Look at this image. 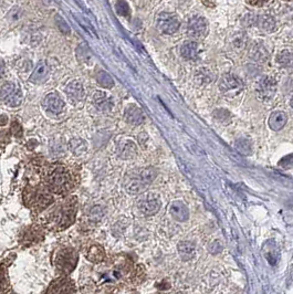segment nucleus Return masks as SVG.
<instances>
[{"instance_id":"1","label":"nucleus","mask_w":293,"mask_h":294,"mask_svg":"<svg viewBox=\"0 0 293 294\" xmlns=\"http://www.w3.org/2000/svg\"><path fill=\"white\" fill-rule=\"evenodd\" d=\"M78 199L75 196L67 197L48 208L42 217L44 227L52 231H61L72 225L77 217Z\"/></svg>"},{"instance_id":"2","label":"nucleus","mask_w":293,"mask_h":294,"mask_svg":"<svg viewBox=\"0 0 293 294\" xmlns=\"http://www.w3.org/2000/svg\"><path fill=\"white\" fill-rule=\"evenodd\" d=\"M44 186L56 195L64 196L71 192L78 183V177L72 169L66 165L56 164L44 173Z\"/></svg>"},{"instance_id":"3","label":"nucleus","mask_w":293,"mask_h":294,"mask_svg":"<svg viewBox=\"0 0 293 294\" xmlns=\"http://www.w3.org/2000/svg\"><path fill=\"white\" fill-rule=\"evenodd\" d=\"M23 201L29 209L34 213H41L54 203V193L44 185L29 186L23 191Z\"/></svg>"},{"instance_id":"4","label":"nucleus","mask_w":293,"mask_h":294,"mask_svg":"<svg viewBox=\"0 0 293 294\" xmlns=\"http://www.w3.org/2000/svg\"><path fill=\"white\" fill-rule=\"evenodd\" d=\"M156 177V172L154 168H143L137 172L130 174L125 178L124 187L127 192L132 195H139L145 191L148 186H150Z\"/></svg>"},{"instance_id":"5","label":"nucleus","mask_w":293,"mask_h":294,"mask_svg":"<svg viewBox=\"0 0 293 294\" xmlns=\"http://www.w3.org/2000/svg\"><path fill=\"white\" fill-rule=\"evenodd\" d=\"M55 267L59 273L68 275L77 267L78 254L72 248H62L56 252L54 259Z\"/></svg>"},{"instance_id":"6","label":"nucleus","mask_w":293,"mask_h":294,"mask_svg":"<svg viewBox=\"0 0 293 294\" xmlns=\"http://www.w3.org/2000/svg\"><path fill=\"white\" fill-rule=\"evenodd\" d=\"M137 209L144 216H154L161 208V201L153 192L142 193L136 202Z\"/></svg>"},{"instance_id":"7","label":"nucleus","mask_w":293,"mask_h":294,"mask_svg":"<svg viewBox=\"0 0 293 294\" xmlns=\"http://www.w3.org/2000/svg\"><path fill=\"white\" fill-rule=\"evenodd\" d=\"M0 97L9 107L17 108L22 102V92L18 85L13 82H8L0 89Z\"/></svg>"},{"instance_id":"8","label":"nucleus","mask_w":293,"mask_h":294,"mask_svg":"<svg viewBox=\"0 0 293 294\" xmlns=\"http://www.w3.org/2000/svg\"><path fill=\"white\" fill-rule=\"evenodd\" d=\"M156 25L158 30L166 34H173L178 30L180 22L177 17L168 13L160 14L157 17Z\"/></svg>"},{"instance_id":"9","label":"nucleus","mask_w":293,"mask_h":294,"mask_svg":"<svg viewBox=\"0 0 293 294\" xmlns=\"http://www.w3.org/2000/svg\"><path fill=\"white\" fill-rule=\"evenodd\" d=\"M74 293H75L74 282L66 275L56 279L49 285L48 291H46V294H74Z\"/></svg>"},{"instance_id":"10","label":"nucleus","mask_w":293,"mask_h":294,"mask_svg":"<svg viewBox=\"0 0 293 294\" xmlns=\"http://www.w3.org/2000/svg\"><path fill=\"white\" fill-rule=\"evenodd\" d=\"M277 91V82L271 76H263L258 82L257 94L263 101L271 100Z\"/></svg>"},{"instance_id":"11","label":"nucleus","mask_w":293,"mask_h":294,"mask_svg":"<svg viewBox=\"0 0 293 294\" xmlns=\"http://www.w3.org/2000/svg\"><path fill=\"white\" fill-rule=\"evenodd\" d=\"M207 30L208 22L204 17H192V18L188 21L187 32H188L191 38L203 39L207 34Z\"/></svg>"},{"instance_id":"12","label":"nucleus","mask_w":293,"mask_h":294,"mask_svg":"<svg viewBox=\"0 0 293 294\" xmlns=\"http://www.w3.org/2000/svg\"><path fill=\"white\" fill-rule=\"evenodd\" d=\"M220 91L226 94L238 93L243 89L242 81L232 74H225L219 82Z\"/></svg>"},{"instance_id":"13","label":"nucleus","mask_w":293,"mask_h":294,"mask_svg":"<svg viewBox=\"0 0 293 294\" xmlns=\"http://www.w3.org/2000/svg\"><path fill=\"white\" fill-rule=\"evenodd\" d=\"M43 109L51 114H60L64 109V102L57 93H50L42 102Z\"/></svg>"},{"instance_id":"14","label":"nucleus","mask_w":293,"mask_h":294,"mask_svg":"<svg viewBox=\"0 0 293 294\" xmlns=\"http://www.w3.org/2000/svg\"><path fill=\"white\" fill-rule=\"evenodd\" d=\"M93 103H94L95 108L99 111L104 112V113H108V112H110L114 107L113 99L110 97L108 94H105L104 92L101 91H97L94 93V95H93Z\"/></svg>"},{"instance_id":"15","label":"nucleus","mask_w":293,"mask_h":294,"mask_svg":"<svg viewBox=\"0 0 293 294\" xmlns=\"http://www.w3.org/2000/svg\"><path fill=\"white\" fill-rule=\"evenodd\" d=\"M66 92L72 102H80L84 99V87L80 81H72L67 85Z\"/></svg>"},{"instance_id":"16","label":"nucleus","mask_w":293,"mask_h":294,"mask_svg":"<svg viewBox=\"0 0 293 294\" xmlns=\"http://www.w3.org/2000/svg\"><path fill=\"white\" fill-rule=\"evenodd\" d=\"M169 214L175 220L177 221H186L189 218V211L186 206L180 202H174L169 206Z\"/></svg>"},{"instance_id":"17","label":"nucleus","mask_w":293,"mask_h":294,"mask_svg":"<svg viewBox=\"0 0 293 294\" xmlns=\"http://www.w3.org/2000/svg\"><path fill=\"white\" fill-rule=\"evenodd\" d=\"M125 119L132 125H139L144 122L145 116L142 110L136 107V105L131 104L125 110Z\"/></svg>"},{"instance_id":"18","label":"nucleus","mask_w":293,"mask_h":294,"mask_svg":"<svg viewBox=\"0 0 293 294\" xmlns=\"http://www.w3.org/2000/svg\"><path fill=\"white\" fill-rule=\"evenodd\" d=\"M49 75V68L46 66V63L44 61H41L38 63V66L34 69V71L32 72L30 76V81L32 83L36 84H41L43 82L46 81Z\"/></svg>"},{"instance_id":"19","label":"nucleus","mask_w":293,"mask_h":294,"mask_svg":"<svg viewBox=\"0 0 293 294\" xmlns=\"http://www.w3.org/2000/svg\"><path fill=\"white\" fill-rule=\"evenodd\" d=\"M250 57L257 62H266L270 56L263 42H255L250 49Z\"/></svg>"},{"instance_id":"20","label":"nucleus","mask_w":293,"mask_h":294,"mask_svg":"<svg viewBox=\"0 0 293 294\" xmlns=\"http://www.w3.org/2000/svg\"><path fill=\"white\" fill-rule=\"evenodd\" d=\"M288 122V116L284 112L275 111L269 117V126L271 127L273 131H280L281 128H283Z\"/></svg>"},{"instance_id":"21","label":"nucleus","mask_w":293,"mask_h":294,"mask_svg":"<svg viewBox=\"0 0 293 294\" xmlns=\"http://www.w3.org/2000/svg\"><path fill=\"white\" fill-rule=\"evenodd\" d=\"M180 54L187 60H196L198 57V44L194 41H187L181 45Z\"/></svg>"},{"instance_id":"22","label":"nucleus","mask_w":293,"mask_h":294,"mask_svg":"<svg viewBox=\"0 0 293 294\" xmlns=\"http://www.w3.org/2000/svg\"><path fill=\"white\" fill-rule=\"evenodd\" d=\"M86 258L92 262H101L105 258L104 249L100 244H92L86 251Z\"/></svg>"},{"instance_id":"23","label":"nucleus","mask_w":293,"mask_h":294,"mask_svg":"<svg viewBox=\"0 0 293 294\" xmlns=\"http://www.w3.org/2000/svg\"><path fill=\"white\" fill-rule=\"evenodd\" d=\"M258 25H259V28H261L262 30L272 32L275 29V20L271 16L263 15L258 18Z\"/></svg>"},{"instance_id":"24","label":"nucleus","mask_w":293,"mask_h":294,"mask_svg":"<svg viewBox=\"0 0 293 294\" xmlns=\"http://www.w3.org/2000/svg\"><path fill=\"white\" fill-rule=\"evenodd\" d=\"M96 81L100 85L105 87V89H112L114 86V81L112 79V76H111L108 72L103 71V70L96 73Z\"/></svg>"},{"instance_id":"25","label":"nucleus","mask_w":293,"mask_h":294,"mask_svg":"<svg viewBox=\"0 0 293 294\" xmlns=\"http://www.w3.org/2000/svg\"><path fill=\"white\" fill-rule=\"evenodd\" d=\"M136 155V147L131 140H127L126 143L122 145L121 156L123 158H132Z\"/></svg>"},{"instance_id":"26","label":"nucleus","mask_w":293,"mask_h":294,"mask_svg":"<svg viewBox=\"0 0 293 294\" xmlns=\"http://www.w3.org/2000/svg\"><path fill=\"white\" fill-rule=\"evenodd\" d=\"M78 58L81 62H84V63H90V61L92 60V54H91V50L89 49V46L86 44H81L79 48H78Z\"/></svg>"},{"instance_id":"27","label":"nucleus","mask_w":293,"mask_h":294,"mask_svg":"<svg viewBox=\"0 0 293 294\" xmlns=\"http://www.w3.org/2000/svg\"><path fill=\"white\" fill-rule=\"evenodd\" d=\"M179 254L185 260H188V259L192 258V256L195 254V247L188 242L181 243L179 244Z\"/></svg>"},{"instance_id":"28","label":"nucleus","mask_w":293,"mask_h":294,"mask_svg":"<svg viewBox=\"0 0 293 294\" xmlns=\"http://www.w3.org/2000/svg\"><path fill=\"white\" fill-rule=\"evenodd\" d=\"M70 149H71L74 154H81V153L85 152L86 144L82 139H72L70 142Z\"/></svg>"},{"instance_id":"29","label":"nucleus","mask_w":293,"mask_h":294,"mask_svg":"<svg viewBox=\"0 0 293 294\" xmlns=\"http://www.w3.org/2000/svg\"><path fill=\"white\" fill-rule=\"evenodd\" d=\"M277 61L281 64V66L288 67L292 62V54L288 50H283L281 51L280 54L277 57Z\"/></svg>"},{"instance_id":"30","label":"nucleus","mask_w":293,"mask_h":294,"mask_svg":"<svg viewBox=\"0 0 293 294\" xmlns=\"http://www.w3.org/2000/svg\"><path fill=\"white\" fill-rule=\"evenodd\" d=\"M116 10H117V14L125 17H130V8H128V5L124 2V0H119V2L116 3Z\"/></svg>"},{"instance_id":"31","label":"nucleus","mask_w":293,"mask_h":294,"mask_svg":"<svg viewBox=\"0 0 293 294\" xmlns=\"http://www.w3.org/2000/svg\"><path fill=\"white\" fill-rule=\"evenodd\" d=\"M197 80L202 83H210L213 81V75L207 69H201V71L197 73Z\"/></svg>"},{"instance_id":"32","label":"nucleus","mask_w":293,"mask_h":294,"mask_svg":"<svg viewBox=\"0 0 293 294\" xmlns=\"http://www.w3.org/2000/svg\"><path fill=\"white\" fill-rule=\"evenodd\" d=\"M236 146H237V149L239 152L243 153V154H246V155L249 154V153L251 152V145L249 143V140L245 139V138L239 139L238 142L236 143Z\"/></svg>"},{"instance_id":"33","label":"nucleus","mask_w":293,"mask_h":294,"mask_svg":"<svg viewBox=\"0 0 293 294\" xmlns=\"http://www.w3.org/2000/svg\"><path fill=\"white\" fill-rule=\"evenodd\" d=\"M8 287V281L6 278V274L4 272L3 269H0V293L6 291V289Z\"/></svg>"},{"instance_id":"34","label":"nucleus","mask_w":293,"mask_h":294,"mask_svg":"<svg viewBox=\"0 0 293 294\" xmlns=\"http://www.w3.org/2000/svg\"><path fill=\"white\" fill-rule=\"evenodd\" d=\"M58 23H59V25H61V26H59V28L61 29L62 32H64V33H69L70 32V28L68 26V23L64 21L63 19L59 18V16H58Z\"/></svg>"},{"instance_id":"35","label":"nucleus","mask_w":293,"mask_h":294,"mask_svg":"<svg viewBox=\"0 0 293 294\" xmlns=\"http://www.w3.org/2000/svg\"><path fill=\"white\" fill-rule=\"evenodd\" d=\"M4 72H5V64H4V62L2 60H0V78L3 76Z\"/></svg>"}]
</instances>
